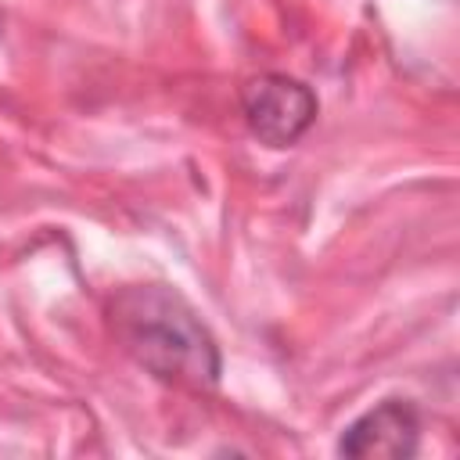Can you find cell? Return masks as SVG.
<instances>
[{"mask_svg":"<svg viewBox=\"0 0 460 460\" xmlns=\"http://www.w3.org/2000/svg\"><path fill=\"white\" fill-rule=\"evenodd\" d=\"M111 331L155 377L205 392L219 381V349L194 305L165 284H137L115 295Z\"/></svg>","mask_w":460,"mask_h":460,"instance_id":"obj_1","label":"cell"},{"mask_svg":"<svg viewBox=\"0 0 460 460\" xmlns=\"http://www.w3.org/2000/svg\"><path fill=\"white\" fill-rule=\"evenodd\" d=\"M241 111L248 129L266 147H291L305 137V129L316 119V97L305 83L291 75H255L241 90Z\"/></svg>","mask_w":460,"mask_h":460,"instance_id":"obj_2","label":"cell"},{"mask_svg":"<svg viewBox=\"0 0 460 460\" xmlns=\"http://www.w3.org/2000/svg\"><path fill=\"white\" fill-rule=\"evenodd\" d=\"M417 435H420V417L406 399H385L363 417H356L341 438L338 453L341 456H385V460H402L417 453Z\"/></svg>","mask_w":460,"mask_h":460,"instance_id":"obj_3","label":"cell"}]
</instances>
